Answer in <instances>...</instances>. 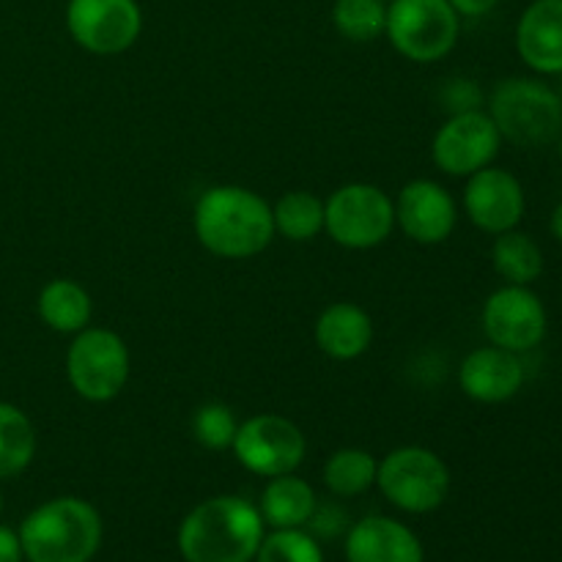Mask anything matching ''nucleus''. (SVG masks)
I'll list each match as a JSON object with an SVG mask.
<instances>
[{
  "label": "nucleus",
  "mask_w": 562,
  "mask_h": 562,
  "mask_svg": "<svg viewBox=\"0 0 562 562\" xmlns=\"http://www.w3.org/2000/svg\"><path fill=\"white\" fill-rule=\"evenodd\" d=\"M333 25L344 38L355 44L376 42L387 25V3L384 0H335Z\"/></svg>",
  "instance_id": "obj_25"
},
{
  "label": "nucleus",
  "mask_w": 562,
  "mask_h": 562,
  "mask_svg": "<svg viewBox=\"0 0 562 562\" xmlns=\"http://www.w3.org/2000/svg\"><path fill=\"white\" fill-rule=\"evenodd\" d=\"M25 554H22V543L16 530L0 525V562H22Z\"/></svg>",
  "instance_id": "obj_30"
},
{
  "label": "nucleus",
  "mask_w": 562,
  "mask_h": 562,
  "mask_svg": "<svg viewBox=\"0 0 562 562\" xmlns=\"http://www.w3.org/2000/svg\"><path fill=\"white\" fill-rule=\"evenodd\" d=\"M236 461L258 477H278L296 472L305 461L307 442L302 428L283 415H256L239 423L234 445Z\"/></svg>",
  "instance_id": "obj_9"
},
{
  "label": "nucleus",
  "mask_w": 562,
  "mask_h": 562,
  "mask_svg": "<svg viewBox=\"0 0 562 562\" xmlns=\"http://www.w3.org/2000/svg\"><path fill=\"white\" fill-rule=\"evenodd\" d=\"M66 27L75 44L93 55H121L140 38L137 0H69Z\"/></svg>",
  "instance_id": "obj_10"
},
{
  "label": "nucleus",
  "mask_w": 562,
  "mask_h": 562,
  "mask_svg": "<svg viewBox=\"0 0 562 562\" xmlns=\"http://www.w3.org/2000/svg\"><path fill=\"white\" fill-rule=\"evenodd\" d=\"M192 228L212 256L231 261L252 258L274 239L272 206L247 187H209L192 209Z\"/></svg>",
  "instance_id": "obj_1"
},
{
  "label": "nucleus",
  "mask_w": 562,
  "mask_h": 562,
  "mask_svg": "<svg viewBox=\"0 0 562 562\" xmlns=\"http://www.w3.org/2000/svg\"><path fill=\"white\" fill-rule=\"evenodd\" d=\"M494 272L510 285H530L543 272V252L532 236L521 231H505L497 234L492 245Z\"/></svg>",
  "instance_id": "obj_22"
},
{
  "label": "nucleus",
  "mask_w": 562,
  "mask_h": 562,
  "mask_svg": "<svg viewBox=\"0 0 562 562\" xmlns=\"http://www.w3.org/2000/svg\"><path fill=\"white\" fill-rule=\"evenodd\" d=\"M423 558L420 538L390 516H366L346 532L349 562H423Z\"/></svg>",
  "instance_id": "obj_16"
},
{
  "label": "nucleus",
  "mask_w": 562,
  "mask_h": 562,
  "mask_svg": "<svg viewBox=\"0 0 562 562\" xmlns=\"http://www.w3.org/2000/svg\"><path fill=\"white\" fill-rule=\"evenodd\" d=\"M274 236L289 241H313L324 231V201L316 192L291 190L272 206Z\"/></svg>",
  "instance_id": "obj_23"
},
{
  "label": "nucleus",
  "mask_w": 562,
  "mask_h": 562,
  "mask_svg": "<svg viewBox=\"0 0 562 562\" xmlns=\"http://www.w3.org/2000/svg\"><path fill=\"white\" fill-rule=\"evenodd\" d=\"M38 318L47 324L53 333L77 335L88 327L93 313L91 294L71 278H55L38 291L36 300Z\"/></svg>",
  "instance_id": "obj_20"
},
{
  "label": "nucleus",
  "mask_w": 562,
  "mask_h": 562,
  "mask_svg": "<svg viewBox=\"0 0 562 562\" xmlns=\"http://www.w3.org/2000/svg\"><path fill=\"white\" fill-rule=\"evenodd\" d=\"M560 99H562V86H560Z\"/></svg>",
  "instance_id": "obj_35"
},
{
  "label": "nucleus",
  "mask_w": 562,
  "mask_h": 562,
  "mask_svg": "<svg viewBox=\"0 0 562 562\" xmlns=\"http://www.w3.org/2000/svg\"><path fill=\"white\" fill-rule=\"evenodd\" d=\"M488 115L503 140L521 148L549 146L562 132V99L532 77H508L488 97Z\"/></svg>",
  "instance_id": "obj_4"
},
{
  "label": "nucleus",
  "mask_w": 562,
  "mask_h": 562,
  "mask_svg": "<svg viewBox=\"0 0 562 562\" xmlns=\"http://www.w3.org/2000/svg\"><path fill=\"white\" fill-rule=\"evenodd\" d=\"M27 562H91L102 547V516L88 499L55 497L33 508L16 530Z\"/></svg>",
  "instance_id": "obj_3"
},
{
  "label": "nucleus",
  "mask_w": 562,
  "mask_h": 562,
  "mask_svg": "<svg viewBox=\"0 0 562 562\" xmlns=\"http://www.w3.org/2000/svg\"><path fill=\"white\" fill-rule=\"evenodd\" d=\"M192 437L201 448L212 450V453H223L231 450L234 445L236 431H239V423L231 406L220 404V401H209V404L198 406L192 412Z\"/></svg>",
  "instance_id": "obj_26"
},
{
  "label": "nucleus",
  "mask_w": 562,
  "mask_h": 562,
  "mask_svg": "<svg viewBox=\"0 0 562 562\" xmlns=\"http://www.w3.org/2000/svg\"><path fill=\"white\" fill-rule=\"evenodd\" d=\"M395 203L382 187L351 181L324 201V231L346 250H371L390 239Z\"/></svg>",
  "instance_id": "obj_6"
},
{
  "label": "nucleus",
  "mask_w": 562,
  "mask_h": 562,
  "mask_svg": "<svg viewBox=\"0 0 562 562\" xmlns=\"http://www.w3.org/2000/svg\"><path fill=\"white\" fill-rule=\"evenodd\" d=\"M461 16L448 0H390L384 36L415 64H434L453 53Z\"/></svg>",
  "instance_id": "obj_8"
},
{
  "label": "nucleus",
  "mask_w": 562,
  "mask_h": 562,
  "mask_svg": "<svg viewBox=\"0 0 562 562\" xmlns=\"http://www.w3.org/2000/svg\"><path fill=\"white\" fill-rule=\"evenodd\" d=\"M552 234L562 241V201L558 203V209H554L552 214Z\"/></svg>",
  "instance_id": "obj_32"
},
{
  "label": "nucleus",
  "mask_w": 562,
  "mask_h": 562,
  "mask_svg": "<svg viewBox=\"0 0 562 562\" xmlns=\"http://www.w3.org/2000/svg\"><path fill=\"white\" fill-rule=\"evenodd\" d=\"M516 49L538 75H562V0H532L516 25Z\"/></svg>",
  "instance_id": "obj_17"
},
{
  "label": "nucleus",
  "mask_w": 562,
  "mask_h": 562,
  "mask_svg": "<svg viewBox=\"0 0 562 562\" xmlns=\"http://www.w3.org/2000/svg\"><path fill=\"white\" fill-rule=\"evenodd\" d=\"M384 3H390V0H384Z\"/></svg>",
  "instance_id": "obj_36"
},
{
  "label": "nucleus",
  "mask_w": 562,
  "mask_h": 562,
  "mask_svg": "<svg viewBox=\"0 0 562 562\" xmlns=\"http://www.w3.org/2000/svg\"><path fill=\"white\" fill-rule=\"evenodd\" d=\"M313 338L329 360L349 362L366 355L373 344V322L357 302H333L324 307L313 327Z\"/></svg>",
  "instance_id": "obj_18"
},
{
  "label": "nucleus",
  "mask_w": 562,
  "mask_h": 562,
  "mask_svg": "<svg viewBox=\"0 0 562 562\" xmlns=\"http://www.w3.org/2000/svg\"><path fill=\"white\" fill-rule=\"evenodd\" d=\"M307 525H311L318 536L333 538L344 530L346 519H344V514H340V508H335V505H316V510H313V516Z\"/></svg>",
  "instance_id": "obj_29"
},
{
  "label": "nucleus",
  "mask_w": 562,
  "mask_h": 562,
  "mask_svg": "<svg viewBox=\"0 0 562 562\" xmlns=\"http://www.w3.org/2000/svg\"><path fill=\"white\" fill-rule=\"evenodd\" d=\"M36 428L20 406L0 401V481L22 475L36 456Z\"/></svg>",
  "instance_id": "obj_21"
},
{
  "label": "nucleus",
  "mask_w": 562,
  "mask_h": 562,
  "mask_svg": "<svg viewBox=\"0 0 562 562\" xmlns=\"http://www.w3.org/2000/svg\"><path fill=\"white\" fill-rule=\"evenodd\" d=\"M379 461L362 448H340L324 464V486L335 497H360L376 486Z\"/></svg>",
  "instance_id": "obj_24"
},
{
  "label": "nucleus",
  "mask_w": 562,
  "mask_h": 562,
  "mask_svg": "<svg viewBox=\"0 0 562 562\" xmlns=\"http://www.w3.org/2000/svg\"><path fill=\"white\" fill-rule=\"evenodd\" d=\"M256 562H324V554L316 538L296 527V530H272L263 536Z\"/></svg>",
  "instance_id": "obj_27"
},
{
  "label": "nucleus",
  "mask_w": 562,
  "mask_h": 562,
  "mask_svg": "<svg viewBox=\"0 0 562 562\" xmlns=\"http://www.w3.org/2000/svg\"><path fill=\"white\" fill-rule=\"evenodd\" d=\"M464 212L483 234H505L514 231L525 217V187L510 170L488 168L467 176Z\"/></svg>",
  "instance_id": "obj_13"
},
{
  "label": "nucleus",
  "mask_w": 562,
  "mask_h": 562,
  "mask_svg": "<svg viewBox=\"0 0 562 562\" xmlns=\"http://www.w3.org/2000/svg\"><path fill=\"white\" fill-rule=\"evenodd\" d=\"M459 16H486L499 0H448Z\"/></svg>",
  "instance_id": "obj_31"
},
{
  "label": "nucleus",
  "mask_w": 562,
  "mask_h": 562,
  "mask_svg": "<svg viewBox=\"0 0 562 562\" xmlns=\"http://www.w3.org/2000/svg\"><path fill=\"white\" fill-rule=\"evenodd\" d=\"M395 225L417 245H442L459 223L456 198L431 179H415L395 198Z\"/></svg>",
  "instance_id": "obj_14"
},
{
  "label": "nucleus",
  "mask_w": 562,
  "mask_h": 562,
  "mask_svg": "<svg viewBox=\"0 0 562 562\" xmlns=\"http://www.w3.org/2000/svg\"><path fill=\"white\" fill-rule=\"evenodd\" d=\"M499 146L503 137L492 115L483 110H467V113H453L439 126L431 143V159L442 173L467 179L488 168L499 154Z\"/></svg>",
  "instance_id": "obj_11"
},
{
  "label": "nucleus",
  "mask_w": 562,
  "mask_h": 562,
  "mask_svg": "<svg viewBox=\"0 0 562 562\" xmlns=\"http://www.w3.org/2000/svg\"><path fill=\"white\" fill-rule=\"evenodd\" d=\"M130 349L113 329L86 327L75 335L66 351V379L88 404L119 398L130 382Z\"/></svg>",
  "instance_id": "obj_7"
},
{
  "label": "nucleus",
  "mask_w": 562,
  "mask_h": 562,
  "mask_svg": "<svg viewBox=\"0 0 562 562\" xmlns=\"http://www.w3.org/2000/svg\"><path fill=\"white\" fill-rule=\"evenodd\" d=\"M442 99H445V108H448L450 115H453V113H467V110H481L483 93L472 80H450L448 86H445Z\"/></svg>",
  "instance_id": "obj_28"
},
{
  "label": "nucleus",
  "mask_w": 562,
  "mask_h": 562,
  "mask_svg": "<svg viewBox=\"0 0 562 562\" xmlns=\"http://www.w3.org/2000/svg\"><path fill=\"white\" fill-rule=\"evenodd\" d=\"M267 536L258 505L220 494L198 503L179 527L184 562H252Z\"/></svg>",
  "instance_id": "obj_2"
},
{
  "label": "nucleus",
  "mask_w": 562,
  "mask_h": 562,
  "mask_svg": "<svg viewBox=\"0 0 562 562\" xmlns=\"http://www.w3.org/2000/svg\"><path fill=\"white\" fill-rule=\"evenodd\" d=\"M316 505L318 499L311 483L296 477V472H289V475L269 477L258 499V514L272 530H296L311 521Z\"/></svg>",
  "instance_id": "obj_19"
},
{
  "label": "nucleus",
  "mask_w": 562,
  "mask_h": 562,
  "mask_svg": "<svg viewBox=\"0 0 562 562\" xmlns=\"http://www.w3.org/2000/svg\"><path fill=\"white\" fill-rule=\"evenodd\" d=\"M376 486L390 505L406 514H431L450 494V470L434 450L406 445L379 461Z\"/></svg>",
  "instance_id": "obj_5"
},
{
  "label": "nucleus",
  "mask_w": 562,
  "mask_h": 562,
  "mask_svg": "<svg viewBox=\"0 0 562 562\" xmlns=\"http://www.w3.org/2000/svg\"><path fill=\"white\" fill-rule=\"evenodd\" d=\"M488 344L514 355L536 349L547 335V307L527 285H503L494 291L481 311Z\"/></svg>",
  "instance_id": "obj_12"
},
{
  "label": "nucleus",
  "mask_w": 562,
  "mask_h": 562,
  "mask_svg": "<svg viewBox=\"0 0 562 562\" xmlns=\"http://www.w3.org/2000/svg\"><path fill=\"white\" fill-rule=\"evenodd\" d=\"M0 510H3V494H0Z\"/></svg>",
  "instance_id": "obj_34"
},
{
  "label": "nucleus",
  "mask_w": 562,
  "mask_h": 562,
  "mask_svg": "<svg viewBox=\"0 0 562 562\" xmlns=\"http://www.w3.org/2000/svg\"><path fill=\"white\" fill-rule=\"evenodd\" d=\"M459 384L467 398L477 404H505L525 384V366L514 351L481 346L461 360Z\"/></svg>",
  "instance_id": "obj_15"
},
{
  "label": "nucleus",
  "mask_w": 562,
  "mask_h": 562,
  "mask_svg": "<svg viewBox=\"0 0 562 562\" xmlns=\"http://www.w3.org/2000/svg\"><path fill=\"white\" fill-rule=\"evenodd\" d=\"M558 148H560V159H562V132H560V137H558Z\"/></svg>",
  "instance_id": "obj_33"
}]
</instances>
